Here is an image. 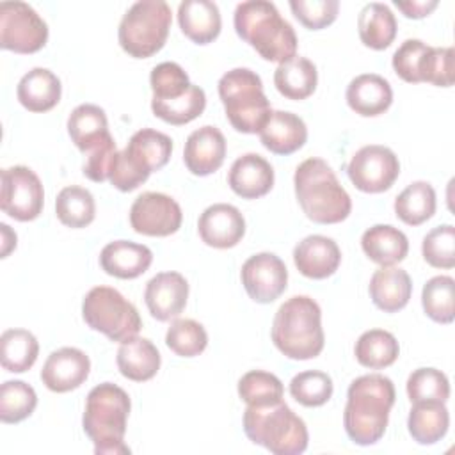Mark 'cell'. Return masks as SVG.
<instances>
[{"label":"cell","mask_w":455,"mask_h":455,"mask_svg":"<svg viewBox=\"0 0 455 455\" xmlns=\"http://www.w3.org/2000/svg\"><path fill=\"white\" fill-rule=\"evenodd\" d=\"M178 23L181 32L196 44H208L219 37L222 20L215 2L183 0L178 5Z\"/></svg>","instance_id":"cell-24"},{"label":"cell","mask_w":455,"mask_h":455,"mask_svg":"<svg viewBox=\"0 0 455 455\" xmlns=\"http://www.w3.org/2000/svg\"><path fill=\"white\" fill-rule=\"evenodd\" d=\"M295 196L306 217L316 224H338L350 215L352 201L331 165L307 158L293 174Z\"/></svg>","instance_id":"cell-3"},{"label":"cell","mask_w":455,"mask_h":455,"mask_svg":"<svg viewBox=\"0 0 455 455\" xmlns=\"http://www.w3.org/2000/svg\"><path fill=\"white\" fill-rule=\"evenodd\" d=\"M48 41L46 21L25 2L0 4V46L14 53H36Z\"/></svg>","instance_id":"cell-10"},{"label":"cell","mask_w":455,"mask_h":455,"mask_svg":"<svg viewBox=\"0 0 455 455\" xmlns=\"http://www.w3.org/2000/svg\"><path fill=\"white\" fill-rule=\"evenodd\" d=\"M130 407L128 393L112 382L98 384L89 391L82 425L94 443L96 455L130 453V448L124 444Z\"/></svg>","instance_id":"cell-4"},{"label":"cell","mask_w":455,"mask_h":455,"mask_svg":"<svg viewBox=\"0 0 455 455\" xmlns=\"http://www.w3.org/2000/svg\"><path fill=\"white\" fill-rule=\"evenodd\" d=\"M368 291L379 309L396 313L407 306L412 293V281L403 268L380 267L373 272Z\"/></svg>","instance_id":"cell-26"},{"label":"cell","mask_w":455,"mask_h":455,"mask_svg":"<svg viewBox=\"0 0 455 455\" xmlns=\"http://www.w3.org/2000/svg\"><path fill=\"white\" fill-rule=\"evenodd\" d=\"M428 50L430 46L421 39H405L393 53L391 64L395 73L409 84L423 82V68Z\"/></svg>","instance_id":"cell-47"},{"label":"cell","mask_w":455,"mask_h":455,"mask_svg":"<svg viewBox=\"0 0 455 455\" xmlns=\"http://www.w3.org/2000/svg\"><path fill=\"white\" fill-rule=\"evenodd\" d=\"M172 11L164 0H139L121 18L117 39L133 59H148L167 41Z\"/></svg>","instance_id":"cell-8"},{"label":"cell","mask_w":455,"mask_h":455,"mask_svg":"<svg viewBox=\"0 0 455 455\" xmlns=\"http://www.w3.org/2000/svg\"><path fill=\"white\" fill-rule=\"evenodd\" d=\"M165 345L181 357H196L204 352L208 334L204 327L192 318H176L165 334Z\"/></svg>","instance_id":"cell-42"},{"label":"cell","mask_w":455,"mask_h":455,"mask_svg":"<svg viewBox=\"0 0 455 455\" xmlns=\"http://www.w3.org/2000/svg\"><path fill=\"white\" fill-rule=\"evenodd\" d=\"M206 107V94L199 85H190L185 94L169 101L151 100V110L169 124H187L199 117Z\"/></svg>","instance_id":"cell-39"},{"label":"cell","mask_w":455,"mask_h":455,"mask_svg":"<svg viewBox=\"0 0 455 455\" xmlns=\"http://www.w3.org/2000/svg\"><path fill=\"white\" fill-rule=\"evenodd\" d=\"M0 233H2V258H7L9 252L16 247V233L4 222L0 224Z\"/></svg>","instance_id":"cell-52"},{"label":"cell","mask_w":455,"mask_h":455,"mask_svg":"<svg viewBox=\"0 0 455 455\" xmlns=\"http://www.w3.org/2000/svg\"><path fill=\"white\" fill-rule=\"evenodd\" d=\"M116 153H117V148H116V142L112 137L107 142H103L100 148H96L94 151L87 153V160L82 167L84 174L91 181H96V183L107 181L110 176V169H112L114 158H116Z\"/></svg>","instance_id":"cell-50"},{"label":"cell","mask_w":455,"mask_h":455,"mask_svg":"<svg viewBox=\"0 0 455 455\" xmlns=\"http://www.w3.org/2000/svg\"><path fill=\"white\" fill-rule=\"evenodd\" d=\"M242 284L258 304L274 302L288 284L284 261L272 252H258L242 265Z\"/></svg>","instance_id":"cell-14"},{"label":"cell","mask_w":455,"mask_h":455,"mask_svg":"<svg viewBox=\"0 0 455 455\" xmlns=\"http://www.w3.org/2000/svg\"><path fill=\"white\" fill-rule=\"evenodd\" d=\"M423 259L434 268L455 267V228L441 224L430 229L421 243Z\"/></svg>","instance_id":"cell-45"},{"label":"cell","mask_w":455,"mask_h":455,"mask_svg":"<svg viewBox=\"0 0 455 455\" xmlns=\"http://www.w3.org/2000/svg\"><path fill=\"white\" fill-rule=\"evenodd\" d=\"M357 32L364 46L386 50L396 37V18L386 4L370 2L357 16Z\"/></svg>","instance_id":"cell-32"},{"label":"cell","mask_w":455,"mask_h":455,"mask_svg":"<svg viewBox=\"0 0 455 455\" xmlns=\"http://www.w3.org/2000/svg\"><path fill=\"white\" fill-rule=\"evenodd\" d=\"M297 270L309 279H325L332 275L341 263L338 243L323 235H309L293 249Z\"/></svg>","instance_id":"cell-19"},{"label":"cell","mask_w":455,"mask_h":455,"mask_svg":"<svg viewBox=\"0 0 455 455\" xmlns=\"http://www.w3.org/2000/svg\"><path fill=\"white\" fill-rule=\"evenodd\" d=\"M261 144L275 155H291L307 140L306 123L291 112L272 110L267 124L259 132Z\"/></svg>","instance_id":"cell-23"},{"label":"cell","mask_w":455,"mask_h":455,"mask_svg":"<svg viewBox=\"0 0 455 455\" xmlns=\"http://www.w3.org/2000/svg\"><path fill=\"white\" fill-rule=\"evenodd\" d=\"M332 379L325 371L307 370L290 380V395L304 407H320L332 396Z\"/></svg>","instance_id":"cell-43"},{"label":"cell","mask_w":455,"mask_h":455,"mask_svg":"<svg viewBox=\"0 0 455 455\" xmlns=\"http://www.w3.org/2000/svg\"><path fill=\"white\" fill-rule=\"evenodd\" d=\"M318 84L316 66L300 55H295L281 62L274 73V85L288 100H306L309 98Z\"/></svg>","instance_id":"cell-31"},{"label":"cell","mask_w":455,"mask_h":455,"mask_svg":"<svg viewBox=\"0 0 455 455\" xmlns=\"http://www.w3.org/2000/svg\"><path fill=\"white\" fill-rule=\"evenodd\" d=\"M82 316L92 331L119 343L137 336L142 329L137 307L110 286H94L87 291L82 302Z\"/></svg>","instance_id":"cell-9"},{"label":"cell","mask_w":455,"mask_h":455,"mask_svg":"<svg viewBox=\"0 0 455 455\" xmlns=\"http://www.w3.org/2000/svg\"><path fill=\"white\" fill-rule=\"evenodd\" d=\"M245 435L274 455H299L307 448V428L284 400L270 405H247L243 412Z\"/></svg>","instance_id":"cell-6"},{"label":"cell","mask_w":455,"mask_h":455,"mask_svg":"<svg viewBox=\"0 0 455 455\" xmlns=\"http://www.w3.org/2000/svg\"><path fill=\"white\" fill-rule=\"evenodd\" d=\"M39 343L27 329H7L0 338V363L11 373H23L34 366Z\"/></svg>","instance_id":"cell-35"},{"label":"cell","mask_w":455,"mask_h":455,"mask_svg":"<svg viewBox=\"0 0 455 455\" xmlns=\"http://www.w3.org/2000/svg\"><path fill=\"white\" fill-rule=\"evenodd\" d=\"M91 371L89 355L75 347L53 350L43 364L41 380L53 393H68L80 387Z\"/></svg>","instance_id":"cell-15"},{"label":"cell","mask_w":455,"mask_h":455,"mask_svg":"<svg viewBox=\"0 0 455 455\" xmlns=\"http://www.w3.org/2000/svg\"><path fill=\"white\" fill-rule=\"evenodd\" d=\"M455 52L453 48H434L430 46L425 68H423V82H428L437 87H451L455 80Z\"/></svg>","instance_id":"cell-49"},{"label":"cell","mask_w":455,"mask_h":455,"mask_svg":"<svg viewBox=\"0 0 455 455\" xmlns=\"http://www.w3.org/2000/svg\"><path fill=\"white\" fill-rule=\"evenodd\" d=\"M181 220L180 204L162 192H144L130 208L133 231L146 236H169L180 229Z\"/></svg>","instance_id":"cell-13"},{"label":"cell","mask_w":455,"mask_h":455,"mask_svg":"<svg viewBox=\"0 0 455 455\" xmlns=\"http://www.w3.org/2000/svg\"><path fill=\"white\" fill-rule=\"evenodd\" d=\"M153 261V252L148 245L130 240H114L101 249L100 265L105 274L117 279H135L142 275Z\"/></svg>","instance_id":"cell-21"},{"label":"cell","mask_w":455,"mask_h":455,"mask_svg":"<svg viewBox=\"0 0 455 455\" xmlns=\"http://www.w3.org/2000/svg\"><path fill=\"white\" fill-rule=\"evenodd\" d=\"M37 405L34 387L23 380H5L0 386L2 423H20L28 418Z\"/></svg>","instance_id":"cell-41"},{"label":"cell","mask_w":455,"mask_h":455,"mask_svg":"<svg viewBox=\"0 0 455 455\" xmlns=\"http://www.w3.org/2000/svg\"><path fill=\"white\" fill-rule=\"evenodd\" d=\"M155 101H169L180 98L192 85L185 69L176 62H160L149 75Z\"/></svg>","instance_id":"cell-46"},{"label":"cell","mask_w":455,"mask_h":455,"mask_svg":"<svg viewBox=\"0 0 455 455\" xmlns=\"http://www.w3.org/2000/svg\"><path fill=\"white\" fill-rule=\"evenodd\" d=\"M226 158V139L215 126H201L194 130L183 149V162L196 176H208L220 169Z\"/></svg>","instance_id":"cell-18"},{"label":"cell","mask_w":455,"mask_h":455,"mask_svg":"<svg viewBox=\"0 0 455 455\" xmlns=\"http://www.w3.org/2000/svg\"><path fill=\"white\" fill-rule=\"evenodd\" d=\"M44 190L39 176L27 165L2 169L0 208L20 222L34 220L41 215Z\"/></svg>","instance_id":"cell-11"},{"label":"cell","mask_w":455,"mask_h":455,"mask_svg":"<svg viewBox=\"0 0 455 455\" xmlns=\"http://www.w3.org/2000/svg\"><path fill=\"white\" fill-rule=\"evenodd\" d=\"M233 23L238 37L265 60L281 64L297 55L295 30L272 2L249 0L238 4Z\"/></svg>","instance_id":"cell-2"},{"label":"cell","mask_w":455,"mask_h":455,"mask_svg":"<svg viewBox=\"0 0 455 455\" xmlns=\"http://www.w3.org/2000/svg\"><path fill=\"white\" fill-rule=\"evenodd\" d=\"M57 219L73 229L89 226L96 215V204L92 194L78 185L64 187L55 199Z\"/></svg>","instance_id":"cell-37"},{"label":"cell","mask_w":455,"mask_h":455,"mask_svg":"<svg viewBox=\"0 0 455 455\" xmlns=\"http://www.w3.org/2000/svg\"><path fill=\"white\" fill-rule=\"evenodd\" d=\"M407 396L411 403L446 402L450 398V380L435 368H418L407 379Z\"/></svg>","instance_id":"cell-44"},{"label":"cell","mask_w":455,"mask_h":455,"mask_svg":"<svg viewBox=\"0 0 455 455\" xmlns=\"http://www.w3.org/2000/svg\"><path fill=\"white\" fill-rule=\"evenodd\" d=\"M272 341L290 359L316 357L325 343L318 302L307 295H295L281 304L272 322Z\"/></svg>","instance_id":"cell-5"},{"label":"cell","mask_w":455,"mask_h":455,"mask_svg":"<svg viewBox=\"0 0 455 455\" xmlns=\"http://www.w3.org/2000/svg\"><path fill=\"white\" fill-rule=\"evenodd\" d=\"M395 398L393 380L380 373L361 375L352 380L343 412V427L350 441L359 446L379 443L386 432Z\"/></svg>","instance_id":"cell-1"},{"label":"cell","mask_w":455,"mask_h":455,"mask_svg":"<svg viewBox=\"0 0 455 455\" xmlns=\"http://www.w3.org/2000/svg\"><path fill=\"white\" fill-rule=\"evenodd\" d=\"M364 254L380 267H393L405 259L409 240L403 231L389 224H375L361 236Z\"/></svg>","instance_id":"cell-30"},{"label":"cell","mask_w":455,"mask_h":455,"mask_svg":"<svg viewBox=\"0 0 455 455\" xmlns=\"http://www.w3.org/2000/svg\"><path fill=\"white\" fill-rule=\"evenodd\" d=\"M68 133L82 153H91L112 139L105 110L92 103H82L69 114Z\"/></svg>","instance_id":"cell-25"},{"label":"cell","mask_w":455,"mask_h":455,"mask_svg":"<svg viewBox=\"0 0 455 455\" xmlns=\"http://www.w3.org/2000/svg\"><path fill=\"white\" fill-rule=\"evenodd\" d=\"M450 427V412L443 402L412 403L407 418V428L418 444H434L441 441Z\"/></svg>","instance_id":"cell-33"},{"label":"cell","mask_w":455,"mask_h":455,"mask_svg":"<svg viewBox=\"0 0 455 455\" xmlns=\"http://www.w3.org/2000/svg\"><path fill=\"white\" fill-rule=\"evenodd\" d=\"M293 16L309 30L329 27L339 11L338 0H290Z\"/></svg>","instance_id":"cell-48"},{"label":"cell","mask_w":455,"mask_h":455,"mask_svg":"<svg viewBox=\"0 0 455 455\" xmlns=\"http://www.w3.org/2000/svg\"><path fill=\"white\" fill-rule=\"evenodd\" d=\"M435 190L428 181H412L395 199V213L407 226H419L435 213Z\"/></svg>","instance_id":"cell-36"},{"label":"cell","mask_w":455,"mask_h":455,"mask_svg":"<svg viewBox=\"0 0 455 455\" xmlns=\"http://www.w3.org/2000/svg\"><path fill=\"white\" fill-rule=\"evenodd\" d=\"M427 316L437 323H451L455 318V281L450 275L428 279L421 291Z\"/></svg>","instance_id":"cell-38"},{"label":"cell","mask_w":455,"mask_h":455,"mask_svg":"<svg viewBox=\"0 0 455 455\" xmlns=\"http://www.w3.org/2000/svg\"><path fill=\"white\" fill-rule=\"evenodd\" d=\"M197 231L206 245L215 249H229L243 238L245 219L236 206L215 203L201 213Z\"/></svg>","instance_id":"cell-16"},{"label":"cell","mask_w":455,"mask_h":455,"mask_svg":"<svg viewBox=\"0 0 455 455\" xmlns=\"http://www.w3.org/2000/svg\"><path fill=\"white\" fill-rule=\"evenodd\" d=\"M228 183L242 199H258L272 190L274 169L261 155L245 153L233 162Z\"/></svg>","instance_id":"cell-20"},{"label":"cell","mask_w":455,"mask_h":455,"mask_svg":"<svg viewBox=\"0 0 455 455\" xmlns=\"http://www.w3.org/2000/svg\"><path fill=\"white\" fill-rule=\"evenodd\" d=\"M345 98L355 114L363 117H375L391 107L393 89L384 76L363 73L350 80Z\"/></svg>","instance_id":"cell-22"},{"label":"cell","mask_w":455,"mask_h":455,"mask_svg":"<svg viewBox=\"0 0 455 455\" xmlns=\"http://www.w3.org/2000/svg\"><path fill=\"white\" fill-rule=\"evenodd\" d=\"M359 364L370 370H382L391 366L400 354L396 338L384 329H370L359 336L354 347Z\"/></svg>","instance_id":"cell-34"},{"label":"cell","mask_w":455,"mask_h":455,"mask_svg":"<svg viewBox=\"0 0 455 455\" xmlns=\"http://www.w3.org/2000/svg\"><path fill=\"white\" fill-rule=\"evenodd\" d=\"M62 94L60 80L46 68H34L21 76L16 87L18 101L28 112H48L59 101Z\"/></svg>","instance_id":"cell-27"},{"label":"cell","mask_w":455,"mask_h":455,"mask_svg":"<svg viewBox=\"0 0 455 455\" xmlns=\"http://www.w3.org/2000/svg\"><path fill=\"white\" fill-rule=\"evenodd\" d=\"M123 377L133 382H146L160 370V352L148 338L133 336L121 343L116 355Z\"/></svg>","instance_id":"cell-29"},{"label":"cell","mask_w":455,"mask_h":455,"mask_svg":"<svg viewBox=\"0 0 455 455\" xmlns=\"http://www.w3.org/2000/svg\"><path fill=\"white\" fill-rule=\"evenodd\" d=\"M172 153V140L169 135L153 128H142L132 135L123 155L146 174L162 169Z\"/></svg>","instance_id":"cell-28"},{"label":"cell","mask_w":455,"mask_h":455,"mask_svg":"<svg viewBox=\"0 0 455 455\" xmlns=\"http://www.w3.org/2000/svg\"><path fill=\"white\" fill-rule=\"evenodd\" d=\"M219 96L226 117L236 132L259 133L272 108L263 92V82L249 68H235L219 80Z\"/></svg>","instance_id":"cell-7"},{"label":"cell","mask_w":455,"mask_h":455,"mask_svg":"<svg viewBox=\"0 0 455 455\" xmlns=\"http://www.w3.org/2000/svg\"><path fill=\"white\" fill-rule=\"evenodd\" d=\"M188 283L180 272H160L151 277L144 290V300L153 318L167 322L176 318L187 306Z\"/></svg>","instance_id":"cell-17"},{"label":"cell","mask_w":455,"mask_h":455,"mask_svg":"<svg viewBox=\"0 0 455 455\" xmlns=\"http://www.w3.org/2000/svg\"><path fill=\"white\" fill-rule=\"evenodd\" d=\"M395 5L403 12V16L419 20L428 16L437 7V0H409V2L395 0Z\"/></svg>","instance_id":"cell-51"},{"label":"cell","mask_w":455,"mask_h":455,"mask_svg":"<svg viewBox=\"0 0 455 455\" xmlns=\"http://www.w3.org/2000/svg\"><path fill=\"white\" fill-rule=\"evenodd\" d=\"M283 382L268 371L251 370L238 380V395L240 398L252 407L270 405L283 400Z\"/></svg>","instance_id":"cell-40"},{"label":"cell","mask_w":455,"mask_h":455,"mask_svg":"<svg viewBox=\"0 0 455 455\" xmlns=\"http://www.w3.org/2000/svg\"><path fill=\"white\" fill-rule=\"evenodd\" d=\"M347 174L357 190L380 194L389 190L396 181L400 162L393 149L380 144H368L352 155Z\"/></svg>","instance_id":"cell-12"}]
</instances>
